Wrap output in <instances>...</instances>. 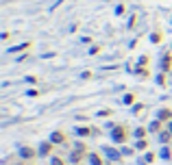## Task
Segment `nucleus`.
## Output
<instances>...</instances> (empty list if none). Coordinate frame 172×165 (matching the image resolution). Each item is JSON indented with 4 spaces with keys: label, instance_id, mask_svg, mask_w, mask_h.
I'll return each instance as SVG.
<instances>
[{
    "label": "nucleus",
    "instance_id": "f257e3e1",
    "mask_svg": "<svg viewBox=\"0 0 172 165\" xmlns=\"http://www.w3.org/2000/svg\"><path fill=\"white\" fill-rule=\"evenodd\" d=\"M124 137H127V132H124L122 128H116V130H113V141L120 143V141H124Z\"/></svg>",
    "mask_w": 172,
    "mask_h": 165
},
{
    "label": "nucleus",
    "instance_id": "9b49d317",
    "mask_svg": "<svg viewBox=\"0 0 172 165\" xmlns=\"http://www.w3.org/2000/svg\"><path fill=\"white\" fill-rule=\"evenodd\" d=\"M170 132H172V122H170Z\"/></svg>",
    "mask_w": 172,
    "mask_h": 165
},
{
    "label": "nucleus",
    "instance_id": "6e6552de",
    "mask_svg": "<svg viewBox=\"0 0 172 165\" xmlns=\"http://www.w3.org/2000/svg\"><path fill=\"white\" fill-rule=\"evenodd\" d=\"M150 130H159V122H153V124H150Z\"/></svg>",
    "mask_w": 172,
    "mask_h": 165
},
{
    "label": "nucleus",
    "instance_id": "f03ea898",
    "mask_svg": "<svg viewBox=\"0 0 172 165\" xmlns=\"http://www.w3.org/2000/svg\"><path fill=\"white\" fill-rule=\"evenodd\" d=\"M20 154H22L24 159H33V157H35V150H31V148H22Z\"/></svg>",
    "mask_w": 172,
    "mask_h": 165
},
{
    "label": "nucleus",
    "instance_id": "1a4fd4ad",
    "mask_svg": "<svg viewBox=\"0 0 172 165\" xmlns=\"http://www.w3.org/2000/svg\"><path fill=\"white\" fill-rule=\"evenodd\" d=\"M79 135H89V128H79Z\"/></svg>",
    "mask_w": 172,
    "mask_h": 165
},
{
    "label": "nucleus",
    "instance_id": "7ed1b4c3",
    "mask_svg": "<svg viewBox=\"0 0 172 165\" xmlns=\"http://www.w3.org/2000/svg\"><path fill=\"white\" fill-rule=\"evenodd\" d=\"M52 141H55V143H61V141H63V135H61V132H55V135H52Z\"/></svg>",
    "mask_w": 172,
    "mask_h": 165
},
{
    "label": "nucleus",
    "instance_id": "9d476101",
    "mask_svg": "<svg viewBox=\"0 0 172 165\" xmlns=\"http://www.w3.org/2000/svg\"><path fill=\"white\" fill-rule=\"evenodd\" d=\"M52 165H63V163H61L59 159H52Z\"/></svg>",
    "mask_w": 172,
    "mask_h": 165
},
{
    "label": "nucleus",
    "instance_id": "423d86ee",
    "mask_svg": "<svg viewBox=\"0 0 172 165\" xmlns=\"http://www.w3.org/2000/svg\"><path fill=\"white\" fill-rule=\"evenodd\" d=\"M48 150H50V143H44V146H42V150H39V152H42V154H48Z\"/></svg>",
    "mask_w": 172,
    "mask_h": 165
},
{
    "label": "nucleus",
    "instance_id": "0eeeda50",
    "mask_svg": "<svg viewBox=\"0 0 172 165\" xmlns=\"http://www.w3.org/2000/svg\"><path fill=\"white\" fill-rule=\"evenodd\" d=\"M159 118H164V120H166V118H170V111H161V113H159Z\"/></svg>",
    "mask_w": 172,
    "mask_h": 165
},
{
    "label": "nucleus",
    "instance_id": "20e7f679",
    "mask_svg": "<svg viewBox=\"0 0 172 165\" xmlns=\"http://www.w3.org/2000/svg\"><path fill=\"white\" fill-rule=\"evenodd\" d=\"M89 163L91 165H100V159H98L96 154H89Z\"/></svg>",
    "mask_w": 172,
    "mask_h": 165
},
{
    "label": "nucleus",
    "instance_id": "39448f33",
    "mask_svg": "<svg viewBox=\"0 0 172 165\" xmlns=\"http://www.w3.org/2000/svg\"><path fill=\"white\" fill-rule=\"evenodd\" d=\"M105 152H107V154H109V159H113V161H116V159H118V157H120V154H118V152H113V150H109V148H107V150H105Z\"/></svg>",
    "mask_w": 172,
    "mask_h": 165
}]
</instances>
